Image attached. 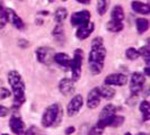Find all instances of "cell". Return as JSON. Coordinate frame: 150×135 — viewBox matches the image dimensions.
Masks as SVG:
<instances>
[{"label":"cell","mask_w":150,"mask_h":135,"mask_svg":"<svg viewBox=\"0 0 150 135\" xmlns=\"http://www.w3.org/2000/svg\"><path fill=\"white\" fill-rule=\"evenodd\" d=\"M124 28L123 22L120 20H115V19H111L108 20L106 24V30H108L110 33H120Z\"/></svg>","instance_id":"obj_20"},{"label":"cell","mask_w":150,"mask_h":135,"mask_svg":"<svg viewBox=\"0 0 150 135\" xmlns=\"http://www.w3.org/2000/svg\"><path fill=\"white\" fill-rule=\"evenodd\" d=\"M125 122V117L123 115H119V114H115L114 116L112 117V120L110 122V125L108 127H114V128H117L121 127Z\"/></svg>","instance_id":"obj_24"},{"label":"cell","mask_w":150,"mask_h":135,"mask_svg":"<svg viewBox=\"0 0 150 135\" xmlns=\"http://www.w3.org/2000/svg\"><path fill=\"white\" fill-rule=\"evenodd\" d=\"M142 73L144 75V77H146V78H148V77H149V75H150V73H149V65H146V67H144Z\"/></svg>","instance_id":"obj_36"},{"label":"cell","mask_w":150,"mask_h":135,"mask_svg":"<svg viewBox=\"0 0 150 135\" xmlns=\"http://www.w3.org/2000/svg\"><path fill=\"white\" fill-rule=\"evenodd\" d=\"M135 135H148V133H146V132H139V133H137Z\"/></svg>","instance_id":"obj_39"},{"label":"cell","mask_w":150,"mask_h":135,"mask_svg":"<svg viewBox=\"0 0 150 135\" xmlns=\"http://www.w3.org/2000/svg\"><path fill=\"white\" fill-rule=\"evenodd\" d=\"M8 115H9V108L0 104V117L4 118V117H7Z\"/></svg>","instance_id":"obj_33"},{"label":"cell","mask_w":150,"mask_h":135,"mask_svg":"<svg viewBox=\"0 0 150 135\" xmlns=\"http://www.w3.org/2000/svg\"><path fill=\"white\" fill-rule=\"evenodd\" d=\"M8 22H9V18H8L7 9L2 6V4L0 1V30H2L4 27H6Z\"/></svg>","instance_id":"obj_27"},{"label":"cell","mask_w":150,"mask_h":135,"mask_svg":"<svg viewBox=\"0 0 150 135\" xmlns=\"http://www.w3.org/2000/svg\"><path fill=\"white\" fill-rule=\"evenodd\" d=\"M1 135H9V134H8V133H2Z\"/></svg>","instance_id":"obj_42"},{"label":"cell","mask_w":150,"mask_h":135,"mask_svg":"<svg viewBox=\"0 0 150 135\" xmlns=\"http://www.w3.org/2000/svg\"><path fill=\"white\" fill-rule=\"evenodd\" d=\"M52 35L57 38V39H60L61 37H63L64 33H63V27L61 26V24H58V25L54 27V30H52Z\"/></svg>","instance_id":"obj_29"},{"label":"cell","mask_w":150,"mask_h":135,"mask_svg":"<svg viewBox=\"0 0 150 135\" xmlns=\"http://www.w3.org/2000/svg\"><path fill=\"white\" fill-rule=\"evenodd\" d=\"M83 104H85V100L80 94L74 95L67 105V109H66L67 115L69 117H74L76 115H78L83 107Z\"/></svg>","instance_id":"obj_7"},{"label":"cell","mask_w":150,"mask_h":135,"mask_svg":"<svg viewBox=\"0 0 150 135\" xmlns=\"http://www.w3.org/2000/svg\"><path fill=\"white\" fill-rule=\"evenodd\" d=\"M100 100H102V97L99 94V89L98 87H95L88 92L85 104L89 109H96L100 104Z\"/></svg>","instance_id":"obj_13"},{"label":"cell","mask_w":150,"mask_h":135,"mask_svg":"<svg viewBox=\"0 0 150 135\" xmlns=\"http://www.w3.org/2000/svg\"><path fill=\"white\" fill-rule=\"evenodd\" d=\"M35 55L40 63L44 65H50L53 62L54 52H53V49L49 46H40L35 50Z\"/></svg>","instance_id":"obj_8"},{"label":"cell","mask_w":150,"mask_h":135,"mask_svg":"<svg viewBox=\"0 0 150 135\" xmlns=\"http://www.w3.org/2000/svg\"><path fill=\"white\" fill-rule=\"evenodd\" d=\"M76 127L75 126H68V127L64 128V135H72L76 133Z\"/></svg>","instance_id":"obj_34"},{"label":"cell","mask_w":150,"mask_h":135,"mask_svg":"<svg viewBox=\"0 0 150 135\" xmlns=\"http://www.w3.org/2000/svg\"><path fill=\"white\" fill-rule=\"evenodd\" d=\"M7 81L10 86L13 100V108L22 107L26 101V83L23 79L22 75L17 70H10L7 73Z\"/></svg>","instance_id":"obj_2"},{"label":"cell","mask_w":150,"mask_h":135,"mask_svg":"<svg viewBox=\"0 0 150 135\" xmlns=\"http://www.w3.org/2000/svg\"><path fill=\"white\" fill-rule=\"evenodd\" d=\"M90 13L88 10H80V11H76L70 17V22L72 26L78 27L80 25H83L86 22H90Z\"/></svg>","instance_id":"obj_12"},{"label":"cell","mask_w":150,"mask_h":135,"mask_svg":"<svg viewBox=\"0 0 150 135\" xmlns=\"http://www.w3.org/2000/svg\"><path fill=\"white\" fill-rule=\"evenodd\" d=\"M139 54H140V58H142V60L144 61L146 65H149L150 63V50H149V44L147 43V45H143L141 46L139 50Z\"/></svg>","instance_id":"obj_25"},{"label":"cell","mask_w":150,"mask_h":135,"mask_svg":"<svg viewBox=\"0 0 150 135\" xmlns=\"http://www.w3.org/2000/svg\"><path fill=\"white\" fill-rule=\"evenodd\" d=\"M106 55L107 50L104 46L103 37H95L90 43V52L88 54V69L91 75H98L103 72Z\"/></svg>","instance_id":"obj_1"},{"label":"cell","mask_w":150,"mask_h":135,"mask_svg":"<svg viewBox=\"0 0 150 135\" xmlns=\"http://www.w3.org/2000/svg\"><path fill=\"white\" fill-rule=\"evenodd\" d=\"M128 75L121 72H115L111 73L104 79V84L107 86H112V87H124L128 83Z\"/></svg>","instance_id":"obj_9"},{"label":"cell","mask_w":150,"mask_h":135,"mask_svg":"<svg viewBox=\"0 0 150 135\" xmlns=\"http://www.w3.org/2000/svg\"><path fill=\"white\" fill-rule=\"evenodd\" d=\"M116 112H117L116 106H114L113 104H107V105H105L102 108L96 124H97L98 126H100V127H103V128L108 127L110 122H111L112 117Z\"/></svg>","instance_id":"obj_6"},{"label":"cell","mask_w":150,"mask_h":135,"mask_svg":"<svg viewBox=\"0 0 150 135\" xmlns=\"http://www.w3.org/2000/svg\"><path fill=\"white\" fill-rule=\"evenodd\" d=\"M38 14H40V15H42V16H47L49 15V11H46V10H45V11H40Z\"/></svg>","instance_id":"obj_38"},{"label":"cell","mask_w":150,"mask_h":135,"mask_svg":"<svg viewBox=\"0 0 150 135\" xmlns=\"http://www.w3.org/2000/svg\"><path fill=\"white\" fill-rule=\"evenodd\" d=\"M104 129H105V128L100 127V126H98L97 124H96V125H94L93 127H90L87 135H103L104 134Z\"/></svg>","instance_id":"obj_30"},{"label":"cell","mask_w":150,"mask_h":135,"mask_svg":"<svg viewBox=\"0 0 150 135\" xmlns=\"http://www.w3.org/2000/svg\"><path fill=\"white\" fill-rule=\"evenodd\" d=\"M98 89H99L100 97L103 98V99H106V100H112L113 98L115 97V95H116V91H115V89L113 88L112 86L103 84Z\"/></svg>","instance_id":"obj_18"},{"label":"cell","mask_w":150,"mask_h":135,"mask_svg":"<svg viewBox=\"0 0 150 135\" xmlns=\"http://www.w3.org/2000/svg\"><path fill=\"white\" fill-rule=\"evenodd\" d=\"M111 19L123 22V19H124V10H123L122 6L116 5V6L113 7L112 11H111Z\"/></svg>","instance_id":"obj_22"},{"label":"cell","mask_w":150,"mask_h":135,"mask_svg":"<svg viewBox=\"0 0 150 135\" xmlns=\"http://www.w3.org/2000/svg\"><path fill=\"white\" fill-rule=\"evenodd\" d=\"M63 117V109L59 104H51L44 109L41 117V124L45 128L58 126Z\"/></svg>","instance_id":"obj_3"},{"label":"cell","mask_w":150,"mask_h":135,"mask_svg":"<svg viewBox=\"0 0 150 135\" xmlns=\"http://www.w3.org/2000/svg\"><path fill=\"white\" fill-rule=\"evenodd\" d=\"M124 135H132V134H131L130 132H127V133H125V134H124Z\"/></svg>","instance_id":"obj_41"},{"label":"cell","mask_w":150,"mask_h":135,"mask_svg":"<svg viewBox=\"0 0 150 135\" xmlns=\"http://www.w3.org/2000/svg\"><path fill=\"white\" fill-rule=\"evenodd\" d=\"M76 1L79 2V4H81V5H89L91 0H76Z\"/></svg>","instance_id":"obj_37"},{"label":"cell","mask_w":150,"mask_h":135,"mask_svg":"<svg viewBox=\"0 0 150 135\" xmlns=\"http://www.w3.org/2000/svg\"><path fill=\"white\" fill-rule=\"evenodd\" d=\"M47 1H49V2H50V4H52V2H54V1H55V0H47Z\"/></svg>","instance_id":"obj_40"},{"label":"cell","mask_w":150,"mask_h":135,"mask_svg":"<svg viewBox=\"0 0 150 135\" xmlns=\"http://www.w3.org/2000/svg\"><path fill=\"white\" fill-rule=\"evenodd\" d=\"M135 28H137L138 34H140V35L144 34L149 30V20L147 18H143V17L137 18L135 19Z\"/></svg>","instance_id":"obj_21"},{"label":"cell","mask_w":150,"mask_h":135,"mask_svg":"<svg viewBox=\"0 0 150 135\" xmlns=\"http://www.w3.org/2000/svg\"><path fill=\"white\" fill-rule=\"evenodd\" d=\"M95 30V24L91 22H88L83 25H80L77 27L76 30V37L78 38L79 41H85L89 37L90 35L93 34V32Z\"/></svg>","instance_id":"obj_14"},{"label":"cell","mask_w":150,"mask_h":135,"mask_svg":"<svg viewBox=\"0 0 150 135\" xmlns=\"http://www.w3.org/2000/svg\"><path fill=\"white\" fill-rule=\"evenodd\" d=\"M8 124H9V128L13 132V134L24 135L26 126H25V123L22 120V117H19L18 115H13V116H10Z\"/></svg>","instance_id":"obj_10"},{"label":"cell","mask_w":150,"mask_h":135,"mask_svg":"<svg viewBox=\"0 0 150 135\" xmlns=\"http://www.w3.org/2000/svg\"><path fill=\"white\" fill-rule=\"evenodd\" d=\"M146 79L147 78L144 77V75L142 72H139V71H135L131 75L130 79L128 80L131 96H139V94L144 88Z\"/></svg>","instance_id":"obj_5"},{"label":"cell","mask_w":150,"mask_h":135,"mask_svg":"<svg viewBox=\"0 0 150 135\" xmlns=\"http://www.w3.org/2000/svg\"><path fill=\"white\" fill-rule=\"evenodd\" d=\"M7 13H8V18H9V20L11 22L13 26H14L15 28H17L18 30H25V22H24V20L16 14L13 9L7 8Z\"/></svg>","instance_id":"obj_17"},{"label":"cell","mask_w":150,"mask_h":135,"mask_svg":"<svg viewBox=\"0 0 150 135\" xmlns=\"http://www.w3.org/2000/svg\"><path fill=\"white\" fill-rule=\"evenodd\" d=\"M63 1H67V0H63Z\"/></svg>","instance_id":"obj_43"},{"label":"cell","mask_w":150,"mask_h":135,"mask_svg":"<svg viewBox=\"0 0 150 135\" xmlns=\"http://www.w3.org/2000/svg\"><path fill=\"white\" fill-rule=\"evenodd\" d=\"M110 6V0H97V5H96V10L99 16H104L108 9Z\"/></svg>","instance_id":"obj_26"},{"label":"cell","mask_w":150,"mask_h":135,"mask_svg":"<svg viewBox=\"0 0 150 135\" xmlns=\"http://www.w3.org/2000/svg\"><path fill=\"white\" fill-rule=\"evenodd\" d=\"M18 46L22 47V49H26V47L30 46V43H28L26 39H19V41H18Z\"/></svg>","instance_id":"obj_35"},{"label":"cell","mask_w":150,"mask_h":135,"mask_svg":"<svg viewBox=\"0 0 150 135\" xmlns=\"http://www.w3.org/2000/svg\"><path fill=\"white\" fill-rule=\"evenodd\" d=\"M11 96V91L6 87H0V101L5 100Z\"/></svg>","instance_id":"obj_31"},{"label":"cell","mask_w":150,"mask_h":135,"mask_svg":"<svg viewBox=\"0 0 150 135\" xmlns=\"http://www.w3.org/2000/svg\"><path fill=\"white\" fill-rule=\"evenodd\" d=\"M24 135H40L38 134V128L36 126H30L25 129Z\"/></svg>","instance_id":"obj_32"},{"label":"cell","mask_w":150,"mask_h":135,"mask_svg":"<svg viewBox=\"0 0 150 135\" xmlns=\"http://www.w3.org/2000/svg\"><path fill=\"white\" fill-rule=\"evenodd\" d=\"M83 52L80 49H76L74 52V56L71 58V64H70V70H71V80L72 81H79L81 78V69H83Z\"/></svg>","instance_id":"obj_4"},{"label":"cell","mask_w":150,"mask_h":135,"mask_svg":"<svg viewBox=\"0 0 150 135\" xmlns=\"http://www.w3.org/2000/svg\"><path fill=\"white\" fill-rule=\"evenodd\" d=\"M53 62H55L58 65L64 68V69H70L71 56L64 52L54 53V55H53Z\"/></svg>","instance_id":"obj_15"},{"label":"cell","mask_w":150,"mask_h":135,"mask_svg":"<svg viewBox=\"0 0 150 135\" xmlns=\"http://www.w3.org/2000/svg\"><path fill=\"white\" fill-rule=\"evenodd\" d=\"M139 110L141 112V116H142V122H149L150 120V103L149 100H142L140 104H139Z\"/></svg>","instance_id":"obj_19"},{"label":"cell","mask_w":150,"mask_h":135,"mask_svg":"<svg viewBox=\"0 0 150 135\" xmlns=\"http://www.w3.org/2000/svg\"><path fill=\"white\" fill-rule=\"evenodd\" d=\"M131 8L132 10L139 14V15L142 16H148L150 14V7L148 4H144L142 1H139V0H133L131 2Z\"/></svg>","instance_id":"obj_16"},{"label":"cell","mask_w":150,"mask_h":135,"mask_svg":"<svg viewBox=\"0 0 150 135\" xmlns=\"http://www.w3.org/2000/svg\"><path fill=\"white\" fill-rule=\"evenodd\" d=\"M125 58L128 59L129 61H135L140 58V54H139V51L138 49L135 47H128L125 50Z\"/></svg>","instance_id":"obj_28"},{"label":"cell","mask_w":150,"mask_h":135,"mask_svg":"<svg viewBox=\"0 0 150 135\" xmlns=\"http://www.w3.org/2000/svg\"><path fill=\"white\" fill-rule=\"evenodd\" d=\"M68 17V10L64 7H59L54 13V19L58 24H62Z\"/></svg>","instance_id":"obj_23"},{"label":"cell","mask_w":150,"mask_h":135,"mask_svg":"<svg viewBox=\"0 0 150 135\" xmlns=\"http://www.w3.org/2000/svg\"><path fill=\"white\" fill-rule=\"evenodd\" d=\"M58 89L61 95H63L64 97L71 96L75 94L76 90L75 81H72L70 78H62L58 83Z\"/></svg>","instance_id":"obj_11"}]
</instances>
